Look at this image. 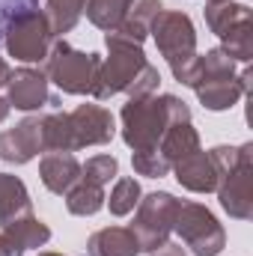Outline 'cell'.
<instances>
[{
	"label": "cell",
	"mask_w": 253,
	"mask_h": 256,
	"mask_svg": "<svg viewBox=\"0 0 253 256\" xmlns=\"http://www.w3.org/2000/svg\"><path fill=\"white\" fill-rule=\"evenodd\" d=\"M120 134L128 149H155L164 131L176 122H190V108L173 92L164 96H143V98H128L120 110Z\"/></svg>",
	"instance_id": "3957f363"
},
{
	"label": "cell",
	"mask_w": 253,
	"mask_h": 256,
	"mask_svg": "<svg viewBox=\"0 0 253 256\" xmlns=\"http://www.w3.org/2000/svg\"><path fill=\"white\" fill-rule=\"evenodd\" d=\"M27 9H39V0H0V39H3L6 24L18 12H27Z\"/></svg>",
	"instance_id": "83f0119b"
},
{
	"label": "cell",
	"mask_w": 253,
	"mask_h": 256,
	"mask_svg": "<svg viewBox=\"0 0 253 256\" xmlns=\"http://www.w3.org/2000/svg\"><path fill=\"white\" fill-rule=\"evenodd\" d=\"M39 256H66V254H57V250H42Z\"/></svg>",
	"instance_id": "d6a6232c"
},
{
	"label": "cell",
	"mask_w": 253,
	"mask_h": 256,
	"mask_svg": "<svg viewBox=\"0 0 253 256\" xmlns=\"http://www.w3.org/2000/svg\"><path fill=\"white\" fill-rule=\"evenodd\" d=\"M6 102L21 114H39L42 108H57L60 96L51 92V84L42 68L21 66L6 80Z\"/></svg>",
	"instance_id": "30bf717a"
},
{
	"label": "cell",
	"mask_w": 253,
	"mask_h": 256,
	"mask_svg": "<svg viewBox=\"0 0 253 256\" xmlns=\"http://www.w3.org/2000/svg\"><path fill=\"white\" fill-rule=\"evenodd\" d=\"M224 45V51L236 60V63H242V66H248L253 60V21L250 24H242L238 30H232L226 39H220Z\"/></svg>",
	"instance_id": "4316f807"
},
{
	"label": "cell",
	"mask_w": 253,
	"mask_h": 256,
	"mask_svg": "<svg viewBox=\"0 0 253 256\" xmlns=\"http://www.w3.org/2000/svg\"><path fill=\"white\" fill-rule=\"evenodd\" d=\"M179 202L182 200H176L170 191H152L140 196V202L134 208V220L128 226L140 244V254H152L164 242H170Z\"/></svg>",
	"instance_id": "8992f818"
},
{
	"label": "cell",
	"mask_w": 253,
	"mask_h": 256,
	"mask_svg": "<svg viewBox=\"0 0 253 256\" xmlns=\"http://www.w3.org/2000/svg\"><path fill=\"white\" fill-rule=\"evenodd\" d=\"M39 179L51 194L63 196L80 179V161L74 152H45L39 161Z\"/></svg>",
	"instance_id": "9a60e30c"
},
{
	"label": "cell",
	"mask_w": 253,
	"mask_h": 256,
	"mask_svg": "<svg viewBox=\"0 0 253 256\" xmlns=\"http://www.w3.org/2000/svg\"><path fill=\"white\" fill-rule=\"evenodd\" d=\"M24 214H33V200L27 185L12 173H0V230Z\"/></svg>",
	"instance_id": "ac0fdd59"
},
{
	"label": "cell",
	"mask_w": 253,
	"mask_h": 256,
	"mask_svg": "<svg viewBox=\"0 0 253 256\" xmlns=\"http://www.w3.org/2000/svg\"><path fill=\"white\" fill-rule=\"evenodd\" d=\"M3 232H6L21 250H39V248H45V244L51 242V226H48L45 220H39L36 214H24V218L6 224Z\"/></svg>",
	"instance_id": "ffe728a7"
},
{
	"label": "cell",
	"mask_w": 253,
	"mask_h": 256,
	"mask_svg": "<svg viewBox=\"0 0 253 256\" xmlns=\"http://www.w3.org/2000/svg\"><path fill=\"white\" fill-rule=\"evenodd\" d=\"M9 74H12V68H9V63L0 57V86H6V80H9Z\"/></svg>",
	"instance_id": "4dcf8cb0"
},
{
	"label": "cell",
	"mask_w": 253,
	"mask_h": 256,
	"mask_svg": "<svg viewBox=\"0 0 253 256\" xmlns=\"http://www.w3.org/2000/svg\"><path fill=\"white\" fill-rule=\"evenodd\" d=\"M0 256H24V250H21L6 232H0Z\"/></svg>",
	"instance_id": "f546056e"
},
{
	"label": "cell",
	"mask_w": 253,
	"mask_h": 256,
	"mask_svg": "<svg viewBox=\"0 0 253 256\" xmlns=\"http://www.w3.org/2000/svg\"><path fill=\"white\" fill-rule=\"evenodd\" d=\"M149 36L155 39L161 57L167 60L173 78L190 86V78H194V66H196V27L190 21L188 12H179V9H161L152 24H149Z\"/></svg>",
	"instance_id": "277c9868"
},
{
	"label": "cell",
	"mask_w": 253,
	"mask_h": 256,
	"mask_svg": "<svg viewBox=\"0 0 253 256\" xmlns=\"http://www.w3.org/2000/svg\"><path fill=\"white\" fill-rule=\"evenodd\" d=\"M149 256H188V250L182 248V242H164L158 250H152Z\"/></svg>",
	"instance_id": "f1b7e54d"
},
{
	"label": "cell",
	"mask_w": 253,
	"mask_h": 256,
	"mask_svg": "<svg viewBox=\"0 0 253 256\" xmlns=\"http://www.w3.org/2000/svg\"><path fill=\"white\" fill-rule=\"evenodd\" d=\"M9 110H12V108H9V102H6V98L0 96V122H6V116H9Z\"/></svg>",
	"instance_id": "1f68e13d"
},
{
	"label": "cell",
	"mask_w": 253,
	"mask_h": 256,
	"mask_svg": "<svg viewBox=\"0 0 253 256\" xmlns=\"http://www.w3.org/2000/svg\"><path fill=\"white\" fill-rule=\"evenodd\" d=\"M161 84L158 68L146 60L143 45H108V57H102L98 80L92 90L96 102H108L114 96L143 98L155 96Z\"/></svg>",
	"instance_id": "7a4b0ae2"
},
{
	"label": "cell",
	"mask_w": 253,
	"mask_h": 256,
	"mask_svg": "<svg viewBox=\"0 0 253 256\" xmlns=\"http://www.w3.org/2000/svg\"><path fill=\"white\" fill-rule=\"evenodd\" d=\"M190 90L196 92L200 104L206 110H230L238 104V98L244 96L242 92V84H238V74H208V78H196L190 84Z\"/></svg>",
	"instance_id": "4fadbf2b"
},
{
	"label": "cell",
	"mask_w": 253,
	"mask_h": 256,
	"mask_svg": "<svg viewBox=\"0 0 253 256\" xmlns=\"http://www.w3.org/2000/svg\"><path fill=\"white\" fill-rule=\"evenodd\" d=\"M54 39L57 36H54L42 9L18 12L3 30V45H6L9 57H15L21 63H42L48 57Z\"/></svg>",
	"instance_id": "ba28073f"
},
{
	"label": "cell",
	"mask_w": 253,
	"mask_h": 256,
	"mask_svg": "<svg viewBox=\"0 0 253 256\" xmlns=\"http://www.w3.org/2000/svg\"><path fill=\"white\" fill-rule=\"evenodd\" d=\"M63 200H66L68 214H74V218H92L96 212L104 208L108 194H104V188H98V185H92V182L78 179V182L63 194Z\"/></svg>",
	"instance_id": "44dd1931"
},
{
	"label": "cell",
	"mask_w": 253,
	"mask_h": 256,
	"mask_svg": "<svg viewBox=\"0 0 253 256\" xmlns=\"http://www.w3.org/2000/svg\"><path fill=\"white\" fill-rule=\"evenodd\" d=\"M39 152H45V146H42V114H30L18 126L0 131V161L21 167V164H30Z\"/></svg>",
	"instance_id": "8fae6325"
},
{
	"label": "cell",
	"mask_w": 253,
	"mask_h": 256,
	"mask_svg": "<svg viewBox=\"0 0 253 256\" xmlns=\"http://www.w3.org/2000/svg\"><path fill=\"white\" fill-rule=\"evenodd\" d=\"M206 27L218 36V39H226L232 30H238L242 24H250L253 21V9L248 3H236V0H206Z\"/></svg>",
	"instance_id": "2e32d148"
},
{
	"label": "cell",
	"mask_w": 253,
	"mask_h": 256,
	"mask_svg": "<svg viewBox=\"0 0 253 256\" xmlns=\"http://www.w3.org/2000/svg\"><path fill=\"white\" fill-rule=\"evenodd\" d=\"M116 176H120V161L114 155H92V158H86V164H80V179L92 182L98 188L110 185Z\"/></svg>",
	"instance_id": "d4e9b609"
},
{
	"label": "cell",
	"mask_w": 253,
	"mask_h": 256,
	"mask_svg": "<svg viewBox=\"0 0 253 256\" xmlns=\"http://www.w3.org/2000/svg\"><path fill=\"white\" fill-rule=\"evenodd\" d=\"M173 232L179 236V242L188 248L194 256H218L226 248V230L224 224L214 218L212 208H206L202 202L182 200L176 220H173Z\"/></svg>",
	"instance_id": "52a82bcc"
},
{
	"label": "cell",
	"mask_w": 253,
	"mask_h": 256,
	"mask_svg": "<svg viewBox=\"0 0 253 256\" xmlns=\"http://www.w3.org/2000/svg\"><path fill=\"white\" fill-rule=\"evenodd\" d=\"M200 149V131L194 128V122H176L164 131V137L158 140V152L164 155V161L173 167L176 161L188 158L190 152Z\"/></svg>",
	"instance_id": "d6986e66"
},
{
	"label": "cell",
	"mask_w": 253,
	"mask_h": 256,
	"mask_svg": "<svg viewBox=\"0 0 253 256\" xmlns=\"http://www.w3.org/2000/svg\"><path fill=\"white\" fill-rule=\"evenodd\" d=\"M131 167L137 176H146V179H164L170 176V164L164 161V155L155 149H140V152H131Z\"/></svg>",
	"instance_id": "484cf974"
},
{
	"label": "cell",
	"mask_w": 253,
	"mask_h": 256,
	"mask_svg": "<svg viewBox=\"0 0 253 256\" xmlns=\"http://www.w3.org/2000/svg\"><path fill=\"white\" fill-rule=\"evenodd\" d=\"M170 173L176 176V182L185 188V191H194V194H212L218 191V170L208 158V152L196 149L190 152L188 158L176 161L170 167Z\"/></svg>",
	"instance_id": "5bb4252c"
},
{
	"label": "cell",
	"mask_w": 253,
	"mask_h": 256,
	"mask_svg": "<svg viewBox=\"0 0 253 256\" xmlns=\"http://www.w3.org/2000/svg\"><path fill=\"white\" fill-rule=\"evenodd\" d=\"M134 0H86V9H84V15L90 18V24L92 27H98V30H114L122 18L128 15V6H131Z\"/></svg>",
	"instance_id": "603a6c76"
},
{
	"label": "cell",
	"mask_w": 253,
	"mask_h": 256,
	"mask_svg": "<svg viewBox=\"0 0 253 256\" xmlns=\"http://www.w3.org/2000/svg\"><path fill=\"white\" fill-rule=\"evenodd\" d=\"M116 137L114 114L98 102H84L68 114H42L45 152H78L86 146H104Z\"/></svg>",
	"instance_id": "6da1fadb"
},
{
	"label": "cell",
	"mask_w": 253,
	"mask_h": 256,
	"mask_svg": "<svg viewBox=\"0 0 253 256\" xmlns=\"http://www.w3.org/2000/svg\"><path fill=\"white\" fill-rule=\"evenodd\" d=\"M84 256H140V244L128 226H104L86 238Z\"/></svg>",
	"instance_id": "e0dca14e"
},
{
	"label": "cell",
	"mask_w": 253,
	"mask_h": 256,
	"mask_svg": "<svg viewBox=\"0 0 253 256\" xmlns=\"http://www.w3.org/2000/svg\"><path fill=\"white\" fill-rule=\"evenodd\" d=\"M84 9H86V0H45V18L54 30L57 39H63L66 33H72L80 18H84Z\"/></svg>",
	"instance_id": "7402d4cb"
},
{
	"label": "cell",
	"mask_w": 253,
	"mask_h": 256,
	"mask_svg": "<svg viewBox=\"0 0 253 256\" xmlns=\"http://www.w3.org/2000/svg\"><path fill=\"white\" fill-rule=\"evenodd\" d=\"M242 158L238 164L220 176L218 182V200L224 206V212L236 220H250L253 218V143H242Z\"/></svg>",
	"instance_id": "9c48e42d"
},
{
	"label": "cell",
	"mask_w": 253,
	"mask_h": 256,
	"mask_svg": "<svg viewBox=\"0 0 253 256\" xmlns=\"http://www.w3.org/2000/svg\"><path fill=\"white\" fill-rule=\"evenodd\" d=\"M102 57L92 51H78L66 39H54L48 57L42 60V72L48 84H54L66 96H92L98 80Z\"/></svg>",
	"instance_id": "5b68a950"
},
{
	"label": "cell",
	"mask_w": 253,
	"mask_h": 256,
	"mask_svg": "<svg viewBox=\"0 0 253 256\" xmlns=\"http://www.w3.org/2000/svg\"><path fill=\"white\" fill-rule=\"evenodd\" d=\"M140 196H143V188H140V182L134 176H116V185H114L110 196L104 200V206L110 208L114 218H126L137 208Z\"/></svg>",
	"instance_id": "cb8c5ba5"
},
{
	"label": "cell",
	"mask_w": 253,
	"mask_h": 256,
	"mask_svg": "<svg viewBox=\"0 0 253 256\" xmlns=\"http://www.w3.org/2000/svg\"><path fill=\"white\" fill-rule=\"evenodd\" d=\"M164 9L161 0H134L128 6V15L114 27L104 33V45H143L149 39V24L152 18Z\"/></svg>",
	"instance_id": "7c38bea8"
}]
</instances>
